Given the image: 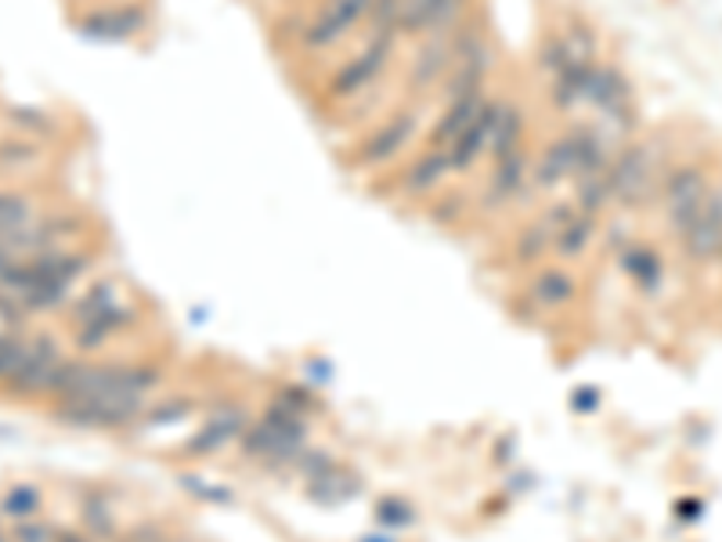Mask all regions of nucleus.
<instances>
[{
	"label": "nucleus",
	"mask_w": 722,
	"mask_h": 542,
	"mask_svg": "<svg viewBox=\"0 0 722 542\" xmlns=\"http://www.w3.org/2000/svg\"><path fill=\"white\" fill-rule=\"evenodd\" d=\"M668 163L657 142H632L621 145L607 170V184H611V203H621L625 211H640L662 192V181L668 174Z\"/></svg>",
	"instance_id": "3"
},
{
	"label": "nucleus",
	"mask_w": 722,
	"mask_h": 542,
	"mask_svg": "<svg viewBox=\"0 0 722 542\" xmlns=\"http://www.w3.org/2000/svg\"><path fill=\"white\" fill-rule=\"evenodd\" d=\"M679 250L690 264H712L722 261V181L708 189V200L693 225L679 236Z\"/></svg>",
	"instance_id": "8"
},
{
	"label": "nucleus",
	"mask_w": 722,
	"mask_h": 542,
	"mask_svg": "<svg viewBox=\"0 0 722 542\" xmlns=\"http://www.w3.org/2000/svg\"><path fill=\"white\" fill-rule=\"evenodd\" d=\"M524 192H531V156H528V149L495 156L488 184H484V192H481L484 211H503V206L520 200Z\"/></svg>",
	"instance_id": "9"
},
{
	"label": "nucleus",
	"mask_w": 722,
	"mask_h": 542,
	"mask_svg": "<svg viewBox=\"0 0 722 542\" xmlns=\"http://www.w3.org/2000/svg\"><path fill=\"white\" fill-rule=\"evenodd\" d=\"M448 178H452L448 149H433V145H427L419 156L408 159V167L402 170V184H397V192L408 195V200H427V195H441Z\"/></svg>",
	"instance_id": "10"
},
{
	"label": "nucleus",
	"mask_w": 722,
	"mask_h": 542,
	"mask_svg": "<svg viewBox=\"0 0 722 542\" xmlns=\"http://www.w3.org/2000/svg\"><path fill=\"white\" fill-rule=\"evenodd\" d=\"M438 4L441 0H405L402 19H397V36H427Z\"/></svg>",
	"instance_id": "16"
},
{
	"label": "nucleus",
	"mask_w": 722,
	"mask_h": 542,
	"mask_svg": "<svg viewBox=\"0 0 722 542\" xmlns=\"http://www.w3.org/2000/svg\"><path fill=\"white\" fill-rule=\"evenodd\" d=\"M26 348H30V332H22V329L0 332V387L15 376V369L26 359Z\"/></svg>",
	"instance_id": "17"
},
{
	"label": "nucleus",
	"mask_w": 722,
	"mask_h": 542,
	"mask_svg": "<svg viewBox=\"0 0 722 542\" xmlns=\"http://www.w3.org/2000/svg\"><path fill=\"white\" fill-rule=\"evenodd\" d=\"M30 225H33L30 203L15 192H0V236H11V232H22Z\"/></svg>",
	"instance_id": "18"
},
{
	"label": "nucleus",
	"mask_w": 722,
	"mask_h": 542,
	"mask_svg": "<svg viewBox=\"0 0 722 542\" xmlns=\"http://www.w3.org/2000/svg\"><path fill=\"white\" fill-rule=\"evenodd\" d=\"M419 131V113L416 109H397L394 116H387L383 123H376L365 138H361L351 149V167L354 170H383L391 167L397 156H402L408 145H413Z\"/></svg>",
	"instance_id": "6"
},
{
	"label": "nucleus",
	"mask_w": 722,
	"mask_h": 542,
	"mask_svg": "<svg viewBox=\"0 0 722 542\" xmlns=\"http://www.w3.org/2000/svg\"><path fill=\"white\" fill-rule=\"evenodd\" d=\"M44 510V492L36 485H11L4 496H0V513L8 517L11 524L15 521H33V517H41Z\"/></svg>",
	"instance_id": "15"
},
{
	"label": "nucleus",
	"mask_w": 722,
	"mask_h": 542,
	"mask_svg": "<svg viewBox=\"0 0 722 542\" xmlns=\"http://www.w3.org/2000/svg\"><path fill=\"white\" fill-rule=\"evenodd\" d=\"M145 26H148V11L142 4H112V8H98L83 22V33L102 36V41H131Z\"/></svg>",
	"instance_id": "11"
},
{
	"label": "nucleus",
	"mask_w": 722,
	"mask_h": 542,
	"mask_svg": "<svg viewBox=\"0 0 722 542\" xmlns=\"http://www.w3.org/2000/svg\"><path fill=\"white\" fill-rule=\"evenodd\" d=\"M708 189H712V174H708L701 159H687V163H676L668 170L657 203H662V217L672 236H682L693 225V217L701 214L708 200Z\"/></svg>",
	"instance_id": "4"
},
{
	"label": "nucleus",
	"mask_w": 722,
	"mask_h": 542,
	"mask_svg": "<svg viewBox=\"0 0 722 542\" xmlns=\"http://www.w3.org/2000/svg\"><path fill=\"white\" fill-rule=\"evenodd\" d=\"M585 301V282L575 271V264L564 261H542L528 271H520L514 304L517 312L528 318L531 326L550 329L564 323L582 307Z\"/></svg>",
	"instance_id": "2"
},
{
	"label": "nucleus",
	"mask_w": 722,
	"mask_h": 542,
	"mask_svg": "<svg viewBox=\"0 0 722 542\" xmlns=\"http://www.w3.org/2000/svg\"><path fill=\"white\" fill-rule=\"evenodd\" d=\"M621 271H625V279L636 286L643 297H654L657 290H662L665 282V261L662 253L654 250V246L646 242H625L621 246Z\"/></svg>",
	"instance_id": "12"
},
{
	"label": "nucleus",
	"mask_w": 722,
	"mask_h": 542,
	"mask_svg": "<svg viewBox=\"0 0 722 542\" xmlns=\"http://www.w3.org/2000/svg\"><path fill=\"white\" fill-rule=\"evenodd\" d=\"M402 8H405V0H372V11H369V22H365L369 36H394L397 41V19H402Z\"/></svg>",
	"instance_id": "19"
},
{
	"label": "nucleus",
	"mask_w": 722,
	"mask_h": 542,
	"mask_svg": "<svg viewBox=\"0 0 722 542\" xmlns=\"http://www.w3.org/2000/svg\"><path fill=\"white\" fill-rule=\"evenodd\" d=\"M0 542H11V535L4 532V528H0Z\"/></svg>",
	"instance_id": "22"
},
{
	"label": "nucleus",
	"mask_w": 722,
	"mask_h": 542,
	"mask_svg": "<svg viewBox=\"0 0 722 542\" xmlns=\"http://www.w3.org/2000/svg\"><path fill=\"white\" fill-rule=\"evenodd\" d=\"M596 236H600V232H596V214L578 211V203H575V214L553 232V261L578 264L582 257L593 250Z\"/></svg>",
	"instance_id": "13"
},
{
	"label": "nucleus",
	"mask_w": 722,
	"mask_h": 542,
	"mask_svg": "<svg viewBox=\"0 0 722 542\" xmlns=\"http://www.w3.org/2000/svg\"><path fill=\"white\" fill-rule=\"evenodd\" d=\"M506 253H509V264H514L517 271H528L542 261H553V236H550V228L542 225V217L528 221V225L506 242Z\"/></svg>",
	"instance_id": "14"
},
{
	"label": "nucleus",
	"mask_w": 722,
	"mask_h": 542,
	"mask_svg": "<svg viewBox=\"0 0 722 542\" xmlns=\"http://www.w3.org/2000/svg\"><path fill=\"white\" fill-rule=\"evenodd\" d=\"M61 359H66V351L58 348L55 337H47V332H30L26 359H22L15 376L0 391H4L11 402H47V387H52Z\"/></svg>",
	"instance_id": "7"
},
{
	"label": "nucleus",
	"mask_w": 722,
	"mask_h": 542,
	"mask_svg": "<svg viewBox=\"0 0 722 542\" xmlns=\"http://www.w3.org/2000/svg\"><path fill=\"white\" fill-rule=\"evenodd\" d=\"M391 58H394V36H365V44L332 69V77L326 83L329 102H354V98H361L391 69Z\"/></svg>",
	"instance_id": "5"
},
{
	"label": "nucleus",
	"mask_w": 722,
	"mask_h": 542,
	"mask_svg": "<svg viewBox=\"0 0 722 542\" xmlns=\"http://www.w3.org/2000/svg\"><path fill=\"white\" fill-rule=\"evenodd\" d=\"M11 542H58L61 528L41 521V517H33V521H15L8 528Z\"/></svg>",
	"instance_id": "20"
},
{
	"label": "nucleus",
	"mask_w": 722,
	"mask_h": 542,
	"mask_svg": "<svg viewBox=\"0 0 722 542\" xmlns=\"http://www.w3.org/2000/svg\"><path fill=\"white\" fill-rule=\"evenodd\" d=\"M58 542H98V539H94V535H87V532H72V528H69V532H66V528H61Z\"/></svg>",
	"instance_id": "21"
},
{
	"label": "nucleus",
	"mask_w": 722,
	"mask_h": 542,
	"mask_svg": "<svg viewBox=\"0 0 722 542\" xmlns=\"http://www.w3.org/2000/svg\"><path fill=\"white\" fill-rule=\"evenodd\" d=\"M66 318L72 354L80 359L170 351L167 329H153V307L116 279H94L66 304Z\"/></svg>",
	"instance_id": "1"
}]
</instances>
